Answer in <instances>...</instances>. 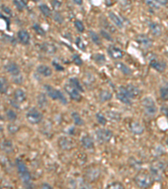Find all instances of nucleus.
Listing matches in <instances>:
<instances>
[{"label": "nucleus", "instance_id": "nucleus-27", "mask_svg": "<svg viewBox=\"0 0 168 189\" xmlns=\"http://www.w3.org/2000/svg\"><path fill=\"white\" fill-rule=\"evenodd\" d=\"M113 97L112 92H109L108 90H102L99 93V98L101 102H106L110 100Z\"/></svg>", "mask_w": 168, "mask_h": 189}, {"label": "nucleus", "instance_id": "nucleus-48", "mask_svg": "<svg viewBox=\"0 0 168 189\" xmlns=\"http://www.w3.org/2000/svg\"><path fill=\"white\" fill-rule=\"evenodd\" d=\"M41 187H42V188H52V187H51V186H50V185H49V184H47V183H43V184H42Z\"/></svg>", "mask_w": 168, "mask_h": 189}, {"label": "nucleus", "instance_id": "nucleus-10", "mask_svg": "<svg viewBox=\"0 0 168 189\" xmlns=\"http://www.w3.org/2000/svg\"><path fill=\"white\" fill-rule=\"evenodd\" d=\"M117 98L119 101L125 103V104H131V98L129 96V93L127 92L125 87H120L118 88V91L117 92Z\"/></svg>", "mask_w": 168, "mask_h": 189}, {"label": "nucleus", "instance_id": "nucleus-23", "mask_svg": "<svg viewBox=\"0 0 168 189\" xmlns=\"http://www.w3.org/2000/svg\"><path fill=\"white\" fill-rule=\"evenodd\" d=\"M37 104L40 108H45L48 104L47 97L45 96V93L40 92L38 97H37Z\"/></svg>", "mask_w": 168, "mask_h": 189}, {"label": "nucleus", "instance_id": "nucleus-43", "mask_svg": "<svg viewBox=\"0 0 168 189\" xmlns=\"http://www.w3.org/2000/svg\"><path fill=\"white\" fill-rule=\"evenodd\" d=\"M160 97H162V99L168 100V91L165 86L160 88Z\"/></svg>", "mask_w": 168, "mask_h": 189}, {"label": "nucleus", "instance_id": "nucleus-53", "mask_svg": "<svg viewBox=\"0 0 168 189\" xmlns=\"http://www.w3.org/2000/svg\"><path fill=\"white\" fill-rule=\"evenodd\" d=\"M3 130V127H2V125L0 124V131H2Z\"/></svg>", "mask_w": 168, "mask_h": 189}, {"label": "nucleus", "instance_id": "nucleus-17", "mask_svg": "<svg viewBox=\"0 0 168 189\" xmlns=\"http://www.w3.org/2000/svg\"><path fill=\"white\" fill-rule=\"evenodd\" d=\"M13 98L15 100V102L17 103H22L24 102L26 99V94L25 92L23 91L22 89H16L13 92Z\"/></svg>", "mask_w": 168, "mask_h": 189}, {"label": "nucleus", "instance_id": "nucleus-2", "mask_svg": "<svg viewBox=\"0 0 168 189\" xmlns=\"http://www.w3.org/2000/svg\"><path fill=\"white\" fill-rule=\"evenodd\" d=\"M141 103L144 112H145V113H146L147 115H155L157 108H156V105H155V101L153 100V98H151V97H144V98L142 99Z\"/></svg>", "mask_w": 168, "mask_h": 189}, {"label": "nucleus", "instance_id": "nucleus-35", "mask_svg": "<svg viewBox=\"0 0 168 189\" xmlns=\"http://www.w3.org/2000/svg\"><path fill=\"white\" fill-rule=\"evenodd\" d=\"M6 116L9 121H14L17 118V114L13 109H8L6 111Z\"/></svg>", "mask_w": 168, "mask_h": 189}, {"label": "nucleus", "instance_id": "nucleus-18", "mask_svg": "<svg viewBox=\"0 0 168 189\" xmlns=\"http://www.w3.org/2000/svg\"><path fill=\"white\" fill-rule=\"evenodd\" d=\"M150 65L151 67L158 71H163L165 69V63L157 59H151L150 61Z\"/></svg>", "mask_w": 168, "mask_h": 189}, {"label": "nucleus", "instance_id": "nucleus-44", "mask_svg": "<svg viewBox=\"0 0 168 189\" xmlns=\"http://www.w3.org/2000/svg\"><path fill=\"white\" fill-rule=\"evenodd\" d=\"M145 3L148 4L149 6H150V7H152V8H159V7H158V3H155L154 0H145Z\"/></svg>", "mask_w": 168, "mask_h": 189}, {"label": "nucleus", "instance_id": "nucleus-36", "mask_svg": "<svg viewBox=\"0 0 168 189\" xmlns=\"http://www.w3.org/2000/svg\"><path fill=\"white\" fill-rule=\"evenodd\" d=\"M96 118H97V122H98L100 124H102V125H105V124L107 123V118H106V117H105L102 113H96Z\"/></svg>", "mask_w": 168, "mask_h": 189}, {"label": "nucleus", "instance_id": "nucleus-54", "mask_svg": "<svg viewBox=\"0 0 168 189\" xmlns=\"http://www.w3.org/2000/svg\"><path fill=\"white\" fill-rule=\"evenodd\" d=\"M165 87H166V89H167V91H168V83H167V85L165 86Z\"/></svg>", "mask_w": 168, "mask_h": 189}, {"label": "nucleus", "instance_id": "nucleus-25", "mask_svg": "<svg viewBox=\"0 0 168 189\" xmlns=\"http://www.w3.org/2000/svg\"><path fill=\"white\" fill-rule=\"evenodd\" d=\"M1 149L6 153H10L13 151V143L11 140L5 139L1 143Z\"/></svg>", "mask_w": 168, "mask_h": 189}, {"label": "nucleus", "instance_id": "nucleus-39", "mask_svg": "<svg viewBox=\"0 0 168 189\" xmlns=\"http://www.w3.org/2000/svg\"><path fill=\"white\" fill-rule=\"evenodd\" d=\"M19 129V127H18L17 124H14V123H10L8 125V130L10 134H15L16 132L18 131Z\"/></svg>", "mask_w": 168, "mask_h": 189}, {"label": "nucleus", "instance_id": "nucleus-38", "mask_svg": "<svg viewBox=\"0 0 168 189\" xmlns=\"http://www.w3.org/2000/svg\"><path fill=\"white\" fill-rule=\"evenodd\" d=\"M93 60L97 63H103L105 62V56L102 54H100V53H97L93 55Z\"/></svg>", "mask_w": 168, "mask_h": 189}, {"label": "nucleus", "instance_id": "nucleus-7", "mask_svg": "<svg viewBox=\"0 0 168 189\" xmlns=\"http://www.w3.org/2000/svg\"><path fill=\"white\" fill-rule=\"evenodd\" d=\"M64 88H65V91L68 93L71 99H73L76 102H80L81 101V96L80 94V92H79V90H77L76 87H73L70 82L65 84Z\"/></svg>", "mask_w": 168, "mask_h": 189}, {"label": "nucleus", "instance_id": "nucleus-42", "mask_svg": "<svg viewBox=\"0 0 168 189\" xmlns=\"http://www.w3.org/2000/svg\"><path fill=\"white\" fill-rule=\"evenodd\" d=\"M75 27H76V29H77L79 32L84 31V24L80 20L75 21Z\"/></svg>", "mask_w": 168, "mask_h": 189}, {"label": "nucleus", "instance_id": "nucleus-46", "mask_svg": "<svg viewBox=\"0 0 168 189\" xmlns=\"http://www.w3.org/2000/svg\"><path fill=\"white\" fill-rule=\"evenodd\" d=\"M73 60L76 65H81V64H82V60H81V59L78 55H74Z\"/></svg>", "mask_w": 168, "mask_h": 189}, {"label": "nucleus", "instance_id": "nucleus-1", "mask_svg": "<svg viewBox=\"0 0 168 189\" xmlns=\"http://www.w3.org/2000/svg\"><path fill=\"white\" fill-rule=\"evenodd\" d=\"M16 165H17V170H18V175L20 177L21 181H23V183L25 186H29L30 185V181H31V176L29 173V170L25 163L20 159L16 160Z\"/></svg>", "mask_w": 168, "mask_h": 189}, {"label": "nucleus", "instance_id": "nucleus-28", "mask_svg": "<svg viewBox=\"0 0 168 189\" xmlns=\"http://www.w3.org/2000/svg\"><path fill=\"white\" fill-rule=\"evenodd\" d=\"M115 66L117 67V69H118L124 75H130L131 74V70L129 69V67H128L126 65H124L123 63L116 62Z\"/></svg>", "mask_w": 168, "mask_h": 189}, {"label": "nucleus", "instance_id": "nucleus-21", "mask_svg": "<svg viewBox=\"0 0 168 189\" xmlns=\"http://www.w3.org/2000/svg\"><path fill=\"white\" fill-rule=\"evenodd\" d=\"M41 49L43 51H45V53H47L49 55H53L56 52L55 45L52 43H50V42H45L44 44H42Z\"/></svg>", "mask_w": 168, "mask_h": 189}, {"label": "nucleus", "instance_id": "nucleus-37", "mask_svg": "<svg viewBox=\"0 0 168 189\" xmlns=\"http://www.w3.org/2000/svg\"><path fill=\"white\" fill-rule=\"evenodd\" d=\"M107 188H112V189H122L124 188V186L122 183L118 182V181H113L112 183H109L107 185Z\"/></svg>", "mask_w": 168, "mask_h": 189}, {"label": "nucleus", "instance_id": "nucleus-4", "mask_svg": "<svg viewBox=\"0 0 168 189\" xmlns=\"http://www.w3.org/2000/svg\"><path fill=\"white\" fill-rule=\"evenodd\" d=\"M45 88L46 90L48 96L50 98H52L54 100H59L63 104H66L67 103V100H66V97L63 95V93L60 91L53 88L50 85H45Z\"/></svg>", "mask_w": 168, "mask_h": 189}, {"label": "nucleus", "instance_id": "nucleus-15", "mask_svg": "<svg viewBox=\"0 0 168 189\" xmlns=\"http://www.w3.org/2000/svg\"><path fill=\"white\" fill-rule=\"evenodd\" d=\"M5 68L8 73H10L13 76L20 74V69L18 65L14 62H8L5 66Z\"/></svg>", "mask_w": 168, "mask_h": 189}, {"label": "nucleus", "instance_id": "nucleus-20", "mask_svg": "<svg viewBox=\"0 0 168 189\" xmlns=\"http://www.w3.org/2000/svg\"><path fill=\"white\" fill-rule=\"evenodd\" d=\"M18 37L19 41L24 44V45H28L29 43V40H30V36H29V34L26 30L24 29H21L18 32Z\"/></svg>", "mask_w": 168, "mask_h": 189}, {"label": "nucleus", "instance_id": "nucleus-33", "mask_svg": "<svg viewBox=\"0 0 168 189\" xmlns=\"http://www.w3.org/2000/svg\"><path fill=\"white\" fill-rule=\"evenodd\" d=\"M69 82L73 86V87H75L77 90H79V91H81V92H82L83 91V88H82V87H81V83H80V81L77 80L76 78H71L70 80H69Z\"/></svg>", "mask_w": 168, "mask_h": 189}, {"label": "nucleus", "instance_id": "nucleus-29", "mask_svg": "<svg viewBox=\"0 0 168 189\" xmlns=\"http://www.w3.org/2000/svg\"><path fill=\"white\" fill-rule=\"evenodd\" d=\"M8 83L7 79L5 77H3L1 76L0 77V92L3 93V94H5L6 92H8Z\"/></svg>", "mask_w": 168, "mask_h": 189}, {"label": "nucleus", "instance_id": "nucleus-9", "mask_svg": "<svg viewBox=\"0 0 168 189\" xmlns=\"http://www.w3.org/2000/svg\"><path fill=\"white\" fill-rule=\"evenodd\" d=\"M58 145L63 150H70L74 147V141L67 136H61L58 139Z\"/></svg>", "mask_w": 168, "mask_h": 189}, {"label": "nucleus", "instance_id": "nucleus-41", "mask_svg": "<svg viewBox=\"0 0 168 189\" xmlns=\"http://www.w3.org/2000/svg\"><path fill=\"white\" fill-rule=\"evenodd\" d=\"M76 45H77V47L80 49V50H86V45H85V44H84V42L81 40V39L80 38V37H78V38H76Z\"/></svg>", "mask_w": 168, "mask_h": 189}, {"label": "nucleus", "instance_id": "nucleus-32", "mask_svg": "<svg viewBox=\"0 0 168 189\" xmlns=\"http://www.w3.org/2000/svg\"><path fill=\"white\" fill-rule=\"evenodd\" d=\"M39 9L41 11V13L46 17H50L51 16V11H50V8L45 4H41L39 6Z\"/></svg>", "mask_w": 168, "mask_h": 189}, {"label": "nucleus", "instance_id": "nucleus-30", "mask_svg": "<svg viewBox=\"0 0 168 189\" xmlns=\"http://www.w3.org/2000/svg\"><path fill=\"white\" fill-rule=\"evenodd\" d=\"M107 117L113 122H118L120 120V114L117 112H114V111H108Z\"/></svg>", "mask_w": 168, "mask_h": 189}, {"label": "nucleus", "instance_id": "nucleus-11", "mask_svg": "<svg viewBox=\"0 0 168 189\" xmlns=\"http://www.w3.org/2000/svg\"><path fill=\"white\" fill-rule=\"evenodd\" d=\"M100 171L97 168H90L86 172V177L89 181H95L99 178Z\"/></svg>", "mask_w": 168, "mask_h": 189}, {"label": "nucleus", "instance_id": "nucleus-50", "mask_svg": "<svg viewBox=\"0 0 168 189\" xmlns=\"http://www.w3.org/2000/svg\"><path fill=\"white\" fill-rule=\"evenodd\" d=\"M161 110H162L163 113H165V116L168 117V108H166V107H165V108H161Z\"/></svg>", "mask_w": 168, "mask_h": 189}, {"label": "nucleus", "instance_id": "nucleus-26", "mask_svg": "<svg viewBox=\"0 0 168 189\" xmlns=\"http://www.w3.org/2000/svg\"><path fill=\"white\" fill-rule=\"evenodd\" d=\"M149 28H150V30L151 32V34L154 35V36H160L161 34V28L158 24L156 23H151L149 25Z\"/></svg>", "mask_w": 168, "mask_h": 189}, {"label": "nucleus", "instance_id": "nucleus-49", "mask_svg": "<svg viewBox=\"0 0 168 189\" xmlns=\"http://www.w3.org/2000/svg\"><path fill=\"white\" fill-rule=\"evenodd\" d=\"M53 65L55 66V69H56V70H63L62 67H61V66H60L59 64H56L55 62H54V63H53Z\"/></svg>", "mask_w": 168, "mask_h": 189}, {"label": "nucleus", "instance_id": "nucleus-55", "mask_svg": "<svg viewBox=\"0 0 168 189\" xmlns=\"http://www.w3.org/2000/svg\"><path fill=\"white\" fill-rule=\"evenodd\" d=\"M166 144H167V146H168V139H166Z\"/></svg>", "mask_w": 168, "mask_h": 189}, {"label": "nucleus", "instance_id": "nucleus-51", "mask_svg": "<svg viewBox=\"0 0 168 189\" xmlns=\"http://www.w3.org/2000/svg\"><path fill=\"white\" fill-rule=\"evenodd\" d=\"M74 3H76V4H78V5H81L82 2H83V0H73Z\"/></svg>", "mask_w": 168, "mask_h": 189}, {"label": "nucleus", "instance_id": "nucleus-45", "mask_svg": "<svg viewBox=\"0 0 168 189\" xmlns=\"http://www.w3.org/2000/svg\"><path fill=\"white\" fill-rule=\"evenodd\" d=\"M13 81L17 84L22 83V81H23V77H22V76H21V74H18V75L13 76Z\"/></svg>", "mask_w": 168, "mask_h": 189}, {"label": "nucleus", "instance_id": "nucleus-13", "mask_svg": "<svg viewBox=\"0 0 168 189\" xmlns=\"http://www.w3.org/2000/svg\"><path fill=\"white\" fill-rule=\"evenodd\" d=\"M129 129L134 134H141L144 133V126L138 121H133L129 123Z\"/></svg>", "mask_w": 168, "mask_h": 189}, {"label": "nucleus", "instance_id": "nucleus-8", "mask_svg": "<svg viewBox=\"0 0 168 189\" xmlns=\"http://www.w3.org/2000/svg\"><path fill=\"white\" fill-rule=\"evenodd\" d=\"M164 170V165L160 161H155L152 164L150 167V172H151V176L152 178L160 179L161 177V172Z\"/></svg>", "mask_w": 168, "mask_h": 189}, {"label": "nucleus", "instance_id": "nucleus-34", "mask_svg": "<svg viewBox=\"0 0 168 189\" xmlns=\"http://www.w3.org/2000/svg\"><path fill=\"white\" fill-rule=\"evenodd\" d=\"M89 34L90 37H91V39H92L93 43H95L96 45H100L101 44V39H100V37L98 36V34L97 33H95L94 31H90Z\"/></svg>", "mask_w": 168, "mask_h": 189}, {"label": "nucleus", "instance_id": "nucleus-3", "mask_svg": "<svg viewBox=\"0 0 168 189\" xmlns=\"http://www.w3.org/2000/svg\"><path fill=\"white\" fill-rule=\"evenodd\" d=\"M134 182L141 188H147L152 183V176L147 173H139L134 177Z\"/></svg>", "mask_w": 168, "mask_h": 189}, {"label": "nucleus", "instance_id": "nucleus-22", "mask_svg": "<svg viewBox=\"0 0 168 189\" xmlns=\"http://www.w3.org/2000/svg\"><path fill=\"white\" fill-rule=\"evenodd\" d=\"M127 92L129 93V96L130 97V98H134V97H137L139 95V89L136 86H134V85H131V84H129L125 87Z\"/></svg>", "mask_w": 168, "mask_h": 189}, {"label": "nucleus", "instance_id": "nucleus-12", "mask_svg": "<svg viewBox=\"0 0 168 189\" xmlns=\"http://www.w3.org/2000/svg\"><path fill=\"white\" fill-rule=\"evenodd\" d=\"M108 52L111 57L115 59V60H119L121 58H123V55H124L123 50H120L119 48L115 47V46H109L108 49Z\"/></svg>", "mask_w": 168, "mask_h": 189}, {"label": "nucleus", "instance_id": "nucleus-47", "mask_svg": "<svg viewBox=\"0 0 168 189\" xmlns=\"http://www.w3.org/2000/svg\"><path fill=\"white\" fill-rule=\"evenodd\" d=\"M154 1L160 5H165L168 3V0H154Z\"/></svg>", "mask_w": 168, "mask_h": 189}, {"label": "nucleus", "instance_id": "nucleus-40", "mask_svg": "<svg viewBox=\"0 0 168 189\" xmlns=\"http://www.w3.org/2000/svg\"><path fill=\"white\" fill-rule=\"evenodd\" d=\"M33 28H34V31L36 32L38 34H39V35H45V31L44 30V29H43L40 25H39V24H34Z\"/></svg>", "mask_w": 168, "mask_h": 189}, {"label": "nucleus", "instance_id": "nucleus-24", "mask_svg": "<svg viewBox=\"0 0 168 189\" xmlns=\"http://www.w3.org/2000/svg\"><path fill=\"white\" fill-rule=\"evenodd\" d=\"M108 17H109L110 20L113 22V24H115L116 26L118 27L119 29L123 28V22H122V20L120 19V18L116 15L115 13H113V12H109V13H108Z\"/></svg>", "mask_w": 168, "mask_h": 189}, {"label": "nucleus", "instance_id": "nucleus-31", "mask_svg": "<svg viewBox=\"0 0 168 189\" xmlns=\"http://www.w3.org/2000/svg\"><path fill=\"white\" fill-rule=\"evenodd\" d=\"M71 117H72V118H73L74 123H75V124H76V125L80 126V125H82V124L84 123L83 119L81 118V116L79 115L78 113L73 112L72 114H71Z\"/></svg>", "mask_w": 168, "mask_h": 189}, {"label": "nucleus", "instance_id": "nucleus-6", "mask_svg": "<svg viewBox=\"0 0 168 189\" xmlns=\"http://www.w3.org/2000/svg\"><path fill=\"white\" fill-rule=\"evenodd\" d=\"M96 137L100 143H107L113 138V132L107 129H98L96 132Z\"/></svg>", "mask_w": 168, "mask_h": 189}, {"label": "nucleus", "instance_id": "nucleus-16", "mask_svg": "<svg viewBox=\"0 0 168 189\" xmlns=\"http://www.w3.org/2000/svg\"><path fill=\"white\" fill-rule=\"evenodd\" d=\"M36 70L38 73L45 77H48L52 75V70L50 66H46V65H39L37 66Z\"/></svg>", "mask_w": 168, "mask_h": 189}, {"label": "nucleus", "instance_id": "nucleus-5", "mask_svg": "<svg viewBox=\"0 0 168 189\" xmlns=\"http://www.w3.org/2000/svg\"><path fill=\"white\" fill-rule=\"evenodd\" d=\"M26 118L29 123L38 124L42 121L43 115L37 108H32L26 113Z\"/></svg>", "mask_w": 168, "mask_h": 189}, {"label": "nucleus", "instance_id": "nucleus-19", "mask_svg": "<svg viewBox=\"0 0 168 189\" xmlns=\"http://www.w3.org/2000/svg\"><path fill=\"white\" fill-rule=\"evenodd\" d=\"M81 144L87 150H92L94 148V142L89 135H85L81 138Z\"/></svg>", "mask_w": 168, "mask_h": 189}, {"label": "nucleus", "instance_id": "nucleus-52", "mask_svg": "<svg viewBox=\"0 0 168 189\" xmlns=\"http://www.w3.org/2000/svg\"><path fill=\"white\" fill-rule=\"evenodd\" d=\"M102 34L105 37V38H107V39H110V38H109V35H108V34H107L106 32L102 31Z\"/></svg>", "mask_w": 168, "mask_h": 189}, {"label": "nucleus", "instance_id": "nucleus-14", "mask_svg": "<svg viewBox=\"0 0 168 189\" xmlns=\"http://www.w3.org/2000/svg\"><path fill=\"white\" fill-rule=\"evenodd\" d=\"M136 41L144 48H150L152 45V40L150 39V38H149L147 35H144V34L138 35Z\"/></svg>", "mask_w": 168, "mask_h": 189}]
</instances>
